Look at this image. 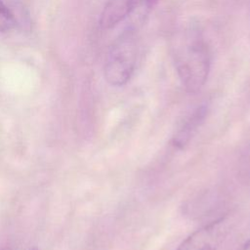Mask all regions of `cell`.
Here are the masks:
<instances>
[{
	"instance_id": "obj_1",
	"label": "cell",
	"mask_w": 250,
	"mask_h": 250,
	"mask_svg": "<svg viewBox=\"0 0 250 250\" xmlns=\"http://www.w3.org/2000/svg\"><path fill=\"white\" fill-rule=\"evenodd\" d=\"M170 54L184 89L189 94L199 92L208 79L212 56L210 46L197 21H188L173 33Z\"/></svg>"
},
{
	"instance_id": "obj_2",
	"label": "cell",
	"mask_w": 250,
	"mask_h": 250,
	"mask_svg": "<svg viewBox=\"0 0 250 250\" xmlns=\"http://www.w3.org/2000/svg\"><path fill=\"white\" fill-rule=\"evenodd\" d=\"M134 26L123 30L109 46L104 63V77L112 87L126 85L134 75L139 44Z\"/></svg>"
},
{
	"instance_id": "obj_3",
	"label": "cell",
	"mask_w": 250,
	"mask_h": 250,
	"mask_svg": "<svg viewBox=\"0 0 250 250\" xmlns=\"http://www.w3.org/2000/svg\"><path fill=\"white\" fill-rule=\"evenodd\" d=\"M227 231V217L218 218L191 232L175 250H217Z\"/></svg>"
},
{
	"instance_id": "obj_4",
	"label": "cell",
	"mask_w": 250,
	"mask_h": 250,
	"mask_svg": "<svg viewBox=\"0 0 250 250\" xmlns=\"http://www.w3.org/2000/svg\"><path fill=\"white\" fill-rule=\"evenodd\" d=\"M140 5V0H107L100 16V26L110 29L134 14Z\"/></svg>"
},
{
	"instance_id": "obj_5",
	"label": "cell",
	"mask_w": 250,
	"mask_h": 250,
	"mask_svg": "<svg viewBox=\"0 0 250 250\" xmlns=\"http://www.w3.org/2000/svg\"><path fill=\"white\" fill-rule=\"evenodd\" d=\"M207 114V106L200 105L195 108L181 124L178 130L175 132L173 137V144L175 146L182 148L184 147L195 134L204 121Z\"/></svg>"
},
{
	"instance_id": "obj_6",
	"label": "cell",
	"mask_w": 250,
	"mask_h": 250,
	"mask_svg": "<svg viewBox=\"0 0 250 250\" xmlns=\"http://www.w3.org/2000/svg\"><path fill=\"white\" fill-rule=\"evenodd\" d=\"M18 21L14 13L3 0H0V34H8L18 27Z\"/></svg>"
},
{
	"instance_id": "obj_7",
	"label": "cell",
	"mask_w": 250,
	"mask_h": 250,
	"mask_svg": "<svg viewBox=\"0 0 250 250\" xmlns=\"http://www.w3.org/2000/svg\"><path fill=\"white\" fill-rule=\"evenodd\" d=\"M157 1H158V0H140L139 9L142 10L143 12L147 13L148 10H149L152 6H154Z\"/></svg>"
},
{
	"instance_id": "obj_8",
	"label": "cell",
	"mask_w": 250,
	"mask_h": 250,
	"mask_svg": "<svg viewBox=\"0 0 250 250\" xmlns=\"http://www.w3.org/2000/svg\"><path fill=\"white\" fill-rule=\"evenodd\" d=\"M240 250H250V238L244 242V244L241 246Z\"/></svg>"
},
{
	"instance_id": "obj_9",
	"label": "cell",
	"mask_w": 250,
	"mask_h": 250,
	"mask_svg": "<svg viewBox=\"0 0 250 250\" xmlns=\"http://www.w3.org/2000/svg\"><path fill=\"white\" fill-rule=\"evenodd\" d=\"M28 250H39L37 247H31V248H29Z\"/></svg>"
},
{
	"instance_id": "obj_10",
	"label": "cell",
	"mask_w": 250,
	"mask_h": 250,
	"mask_svg": "<svg viewBox=\"0 0 250 250\" xmlns=\"http://www.w3.org/2000/svg\"><path fill=\"white\" fill-rule=\"evenodd\" d=\"M0 250H10L9 248H2V249H0Z\"/></svg>"
},
{
	"instance_id": "obj_11",
	"label": "cell",
	"mask_w": 250,
	"mask_h": 250,
	"mask_svg": "<svg viewBox=\"0 0 250 250\" xmlns=\"http://www.w3.org/2000/svg\"><path fill=\"white\" fill-rule=\"evenodd\" d=\"M16 1H18V2H23V1H25V0H16Z\"/></svg>"
}]
</instances>
